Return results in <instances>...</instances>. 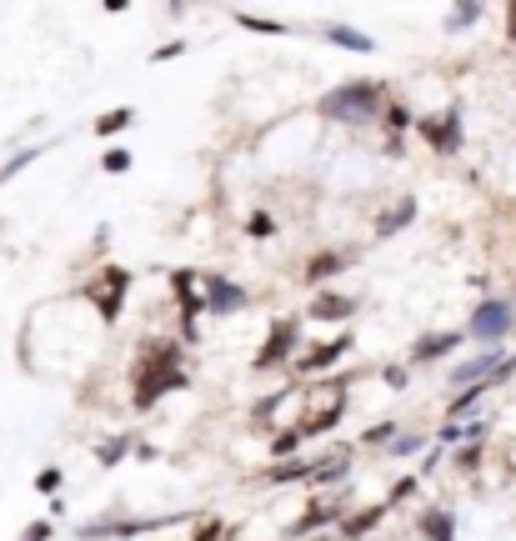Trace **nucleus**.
<instances>
[{"mask_svg": "<svg viewBox=\"0 0 516 541\" xmlns=\"http://www.w3.org/2000/svg\"><path fill=\"white\" fill-rule=\"evenodd\" d=\"M176 346H146V361H141V371H136V401L141 406H151L166 386H176L181 376H176Z\"/></svg>", "mask_w": 516, "mask_h": 541, "instance_id": "f257e3e1", "label": "nucleus"}, {"mask_svg": "<svg viewBox=\"0 0 516 541\" xmlns=\"http://www.w3.org/2000/svg\"><path fill=\"white\" fill-rule=\"evenodd\" d=\"M371 106H376V86H371V81H361V86H341V91H331V96L321 101V111H326L331 121H366Z\"/></svg>", "mask_w": 516, "mask_h": 541, "instance_id": "f03ea898", "label": "nucleus"}, {"mask_svg": "<svg viewBox=\"0 0 516 541\" xmlns=\"http://www.w3.org/2000/svg\"><path fill=\"white\" fill-rule=\"evenodd\" d=\"M506 331H511V306H501V301H486L471 321V336H481V341H501Z\"/></svg>", "mask_w": 516, "mask_h": 541, "instance_id": "7ed1b4c3", "label": "nucleus"}, {"mask_svg": "<svg viewBox=\"0 0 516 541\" xmlns=\"http://www.w3.org/2000/svg\"><path fill=\"white\" fill-rule=\"evenodd\" d=\"M126 271H106V281H101V291H96V301H101V311L106 316H116L121 311V291H126Z\"/></svg>", "mask_w": 516, "mask_h": 541, "instance_id": "20e7f679", "label": "nucleus"}, {"mask_svg": "<svg viewBox=\"0 0 516 541\" xmlns=\"http://www.w3.org/2000/svg\"><path fill=\"white\" fill-rule=\"evenodd\" d=\"M206 301H211V316H216V311H236L246 296H241L236 286H226L221 276H211V281H206Z\"/></svg>", "mask_w": 516, "mask_h": 541, "instance_id": "39448f33", "label": "nucleus"}, {"mask_svg": "<svg viewBox=\"0 0 516 541\" xmlns=\"http://www.w3.org/2000/svg\"><path fill=\"white\" fill-rule=\"evenodd\" d=\"M446 351H456V331H441V336H421V341L411 346V356H416V361H431V356H446Z\"/></svg>", "mask_w": 516, "mask_h": 541, "instance_id": "423d86ee", "label": "nucleus"}, {"mask_svg": "<svg viewBox=\"0 0 516 541\" xmlns=\"http://www.w3.org/2000/svg\"><path fill=\"white\" fill-rule=\"evenodd\" d=\"M296 341V321H281L276 331H271V341H266V351H261V366H271V361H281V351Z\"/></svg>", "mask_w": 516, "mask_h": 541, "instance_id": "0eeeda50", "label": "nucleus"}, {"mask_svg": "<svg viewBox=\"0 0 516 541\" xmlns=\"http://www.w3.org/2000/svg\"><path fill=\"white\" fill-rule=\"evenodd\" d=\"M326 41L331 46H346V51H371V36H361V31H351V26H326Z\"/></svg>", "mask_w": 516, "mask_h": 541, "instance_id": "6e6552de", "label": "nucleus"}, {"mask_svg": "<svg viewBox=\"0 0 516 541\" xmlns=\"http://www.w3.org/2000/svg\"><path fill=\"white\" fill-rule=\"evenodd\" d=\"M346 311H356V301H351V296H321L311 316H316V321H341Z\"/></svg>", "mask_w": 516, "mask_h": 541, "instance_id": "1a4fd4ad", "label": "nucleus"}, {"mask_svg": "<svg viewBox=\"0 0 516 541\" xmlns=\"http://www.w3.org/2000/svg\"><path fill=\"white\" fill-rule=\"evenodd\" d=\"M486 371H496V351H486V356H476V361L456 366V371H451V381H456V386H461V381H481Z\"/></svg>", "mask_w": 516, "mask_h": 541, "instance_id": "9d476101", "label": "nucleus"}, {"mask_svg": "<svg viewBox=\"0 0 516 541\" xmlns=\"http://www.w3.org/2000/svg\"><path fill=\"white\" fill-rule=\"evenodd\" d=\"M421 531H426L431 541H451V536H456V526H451V516H446V511H431V516L421 521Z\"/></svg>", "mask_w": 516, "mask_h": 541, "instance_id": "9b49d317", "label": "nucleus"}, {"mask_svg": "<svg viewBox=\"0 0 516 541\" xmlns=\"http://www.w3.org/2000/svg\"><path fill=\"white\" fill-rule=\"evenodd\" d=\"M411 211H416V206H411V201H406V206H396V211H391V216H381V226H376V236H391V231H401V226H406V221H411Z\"/></svg>", "mask_w": 516, "mask_h": 541, "instance_id": "f8f14e48", "label": "nucleus"}, {"mask_svg": "<svg viewBox=\"0 0 516 541\" xmlns=\"http://www.w3.org/2000/svg\"><path fill=\"white\" fill-rule=\"evenodd\" d=\"M346 346H351V341H336V346H316V351L306 356V366H311V371H321V366H331V361H336Z\"/></svg>", "mask_w": 516, "mask_h": 541, "instance_id": "ddd939ff", "label": "nucleus"}, {"mask_svg": "<svg viewBox=\"0 0 516 541\" xmlns=\"http://www.w3.org/2000/svg\"><path fill=\"white\" fill-rule=\"evenodd\" d=\"M316 471V481H331V476H341L346 471V451H336L331 461H321V466H311Z\"/></svg>", "mask_w": 516, "mask_h": 541, "instance_id": "4468645a", "label": "nucleus"}, {"mask_svg": "<svg viewBox=\"0 0 516 541\" xmlns=\"http://www.w3.org/2000/svg\"><path fill=\"white\" fill-rule=\"evenodd\" d=\"M476 16H481V11H476V6H456V11H451V21H446V26H451V31H461V26H471V21H476Z\"/></svg>", "mask_w": 516, "mask_h": 541, "instance_id": "2eb2a0df", "label": "nucleus"}, {"mask_svg": "<svg viewBox=\"0 0 516 541\" xmlns=\"http://www.w3.org/2000/svg\"><path fill=\"white\" fill-rule=\"evenodd\" d=\"M121 126H131V111H111L96 131H101V136H111V131H121Z\"/></svg>", "mask_w": 516, "mask_h": 541, "instance_id": "dca6fc26", "label": "nucleus"}, {"mask_svg": "<svg viewBox=\"0 0 516 541\" xmlns=\"http://www.w3.org/2000/svg\"><path fill=\"white\" fill-rule=\"evenodd\" d=\"M321 521H331V511H321V506H316V511H306V516H301V521H296L291 531L301 536V531H311V526H321Z\"/></svg>", "mask_w": 516, "mask_h": 541, "instance_id": "f3484780", "label": "nucleus"}, {"mask_svg": "<svg viewBox=\"0 0 516 541\" xmlns=\"http://www.w3.org/2000/svg\"><path fill=\"white\" fill-rule=\"evenodd\" d=\"M131 166V151H106V171H126Z\"/></svg>", "mask_w": 516, "mask_h": 541, "instance_id": "a211bd4d", "label": "nucleus"}, {"mask_svg": "<svg viewBox=\"0 0 516 541\" xmlns=\"http://www.w3.org/2000/svg\"><path fill=\"white\" fill-rule=\"evenodd\" d=\"M336 266H341V256H321V261L311 266V281H321V276H326V271H336Z\"/></svg>", "mask_w": 516, "mask_h": 541, "instance_id": "6ab92c4d", "label": "nucleus"}, {"mask_svg": "<svg viewBox=\"0 0 516 541\" xmlns=\"http://www.w3.org/2000/svg\"><path fill=\"white\" fill-rule=\"evenodd\" d=\"M391 451H396V456H411V451H421V436H401Z\"/></svg>", "mask_w": 516, "mask_h": 541, "instance_id": "aec40b11", "label": "nucleus"}, {"mask_svg": "<svg viewBox=\"0 0 516 541\" xmlns=\"http://www.w3.org/2000/svg\"><path fill=\"white\" fill-rule=\"evenodd\" d=\"M36 486H41V491H56V486H61V471H56V466H51V471H41V476H36Z\"/></svg>", "mask_w": 516, "mask_h": 541, "instance_id": "412c9836", "label": "nucleus"}, {"mask_svg": "<svg viewBox=\"0 0 516 541\" xmlns=\"http://www.w3.org/2000/svg\"><path fill=\"white\" fill-rule=\"evenodd\" d=\"M376 516H381V511H361V516H356L346 531H366V526H376Z\"/></svg>", "mask_w": 516, "mask_h": 541, "instance_id": "4be33fe9", "label": "nucleus"}, {"mask_svg": "<svg viewBox=\"0 0 516 541\" xmlns=\"http://www.w3.org/2000/svg\"><path fill=\"white\" fill-rule=\"evenodd\" d=\"M511 41H516V6H511Z\"/></svg>", "mask_w": 516, "mask_h": 541, "instance_id": "5701e85b", "label": "nucleus"}]
</instances>
